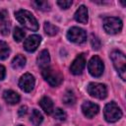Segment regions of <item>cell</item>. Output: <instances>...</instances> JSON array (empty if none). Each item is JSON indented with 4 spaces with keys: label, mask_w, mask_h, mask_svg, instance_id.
<instances>
[{
    "label": "cell",
    "mask_w": 126,
    "mask_h": 126,
    "mask_svg": "<svg viewBox=\"0 0 126 126\" xmlns=\"http://www.w3.org/2000/svg\"><path fill=\"white\" fill-rule=\"evenodd\" d=\"M15 17L18 20V22L23 25L26 29L31 31H37L38 30V23L34 16L27 10H19L15 13Z\"/></svg>",
    "instance_id": "obj_1"
},
{
    "label": "cell",
    "mask_w": 126,
    "mask_h": 126,
    "mask_svg": "<svg viewBox=\"0 0 126 126\" xmlns=\"http://www.w3.org/2000/svg\"><path fill=\"white\" fill-rule=\"evenodd\" d=\"M110 58L112 60V63L117 70L119 76L122 80L126 79V58L125 55L118 50H114L110 54Z\"/></svg>",
    "instance_id": "obj_2"
},
{
    "label": "cell",
    "mask_w": 126,
    "mask_h": 126,
    "mask_svg": "<svg viewBox=\"0 0 126 126\" xmlns=\"http://www.w3.org/2000/svg\"><path fill=\"white\" fill-rule=\"evenodd\" d=\"M103 115L107 122H116L122 117V111L120 107L113 101L108 102L103 109Z\"/></svg>",
    "instance_id": "obj_3"
},
{
    "label": "cell",
    "mask_w": 126,
    "mask_h": 126,
    "mask_svg": "<svg viewBox=\"0 0 126 126\" xmlns=\"http://www.w3.org/2000/svg\"><path fill=\"white\" fill-rule=\"evenodd\" d=\"M42 76L44 78V80L51 86V87H57L61 84V82L63 81V76L62 74L57 71L54 70L50 67L45 68L42 70Z\"/></svg>",
    "instance_id": "obj_4"
},
{
    "label": "cell",
    "mask_w": 126,
    "mask_h": 126,
    "mask_svg": "<svg viewBox=\"0 0 126 126\" xmlns=\"http://www.w3.org/2000/svg\"><path fill=\"white\" fill-rule=\"evenodd\" d=\"M122 21L117 17H108L103 21V29L109 34H115L122 30Z\"/></svg>",
    "instance_id": "obj_5"
},
{
    "label": "cell",
    "mask_w": 126,
    "mask_h": 126,
    "mask_svg": "<svg viewBox=\"0 0 126 126\" xmlns=\"http://www.w3.org/2000/svg\"><path fill=\"white\" fill-rule=\"evenodd\" d=\"M88 69H89V72H90V74L92 76L100 77L102 75L103 69H104V65H103L102 60L96 55L93 56L89 61Z\"/></svg>",
    "instance_id": "obj_6"
},
{
    "label": "cell",
    "mask_w": 126,
    "mask_h": 126,
    "mask_svg": "<svg viewBox=\"0 0 126 126\" xmlns=\"http://www.w3.org/2000/svg\"><path fill=\"white\" fill-rule=\"evenodd\" d=\"M87 90L90 95L98 99H103L107 95V89L105 85L100 83H90Z\"/></svg>",
    "instance_id": "obj_7"
},
{
    "label": "cell",
    "mask_w": 126,
    "mask_h": 126,
    "mask_svg": "<svg viewBox=\"0 0 126 126\" xmlns=\"http://www.w3.org/2000/svg\"><path fill=\"white\" fill-rule=\"evenodd\" d=\"M67 38L77 44H81L84 43L87 39V33L86 32L78 27H73L71 29H69L68 32H67Z\"/></svg>",
    "instance_id": "obj_8"
},
{
    "label": "cell",
    "mask_w": 126,
    "mask_h": 126,
    "mask_svg": "<svg viewBox=\"0 0 126 126\" xmlns=\"http://www.w3.org/2000/svg\"><path fill=\"white\" fill-rule=\"evenodd\" d=\"M19 87L22 91L26 92V93H30L32 91L33 87H34V78L32 74L30 73H26L24 74L19 81Z\"/></svg>",
    "instance_id": "obj_9"
},
{
    "label": "cell",
    "mask_w": 126,
    "mask_h": 126,
    "mask_svg": "<svg viewBox=\"0 0 126 126\" xmlns=\"http://www.w3.org/2000/svg\"><path fill=\"white\" fill-rule=\"evenodd\" d=\"M85 66H86V59H85V56H84V54H80V55H78V56L74 59V61L72 62V64H71V66H70V71H71V73L74 74V75H80V74L83 72Z\"/></svg>",
    "instance_id": "obj_10"
},
{
    "label": "cell",
    "mask_w": 126,
    "mask_h": 126,
    "mask_svg": "<svg viewBox=\"0 0 126 126\" xmlns=\"http://www.w3.org/2000/svg\"><path fill=\"white\" fill-rule=\"evenodd\" d=\"M41 41V37L37 34L30 35L24 42V48L29 52H33L38 47L39 43Z\"/></svg>",
    "instance_id": "obj_11"
},
{
    "label": "cell",
    "mask_w": 126,
    "mask_h": 126,
    "mask_svg": "<svg viewBox=\"0 0 126 126\" xmlns=\"http://www.w3.org/2000/svg\"><path fill=\"white\" fill-rule=\"evenodd\" d=\"M98 110H99L98 105L92 101H85L82 104V111L84 115L87 116L88 118H92L94 115H96L98 113Z\"/></svg>",
    "instance_id": "obj_12"
},
{
    "label": "cell",
    "mask_w": 126,
    "mask_h": 126,
    "mask_svg": "<svg viewBox=\"0 0 126 126\" xmlns=\"http://www.w3.org/2000/svg\"><path fill=\"white\" fill-rule=\"evenodd\" d=\"M74 18H75V20H76L77 22H79V23L87 24L88 19H89V13H88L87 7L84 6V5L80 6V7L77 9V11H76V13H75V15H74Z\"/></svg>",
    "instance_id": "obj_13"
},
{
    "label": "cell",
    "mask_w": 126,
    "mask_h": 126,
    "mask_svg": "<svg viewBox=\"0 0 126 126\" xmlns=\"http://www.w3.org/2000/svg\"><path fill=\"white\" fill-rule=\"evenodd\" d=\"M36 62H37V65L43 70L45 68H48L49 67V62H50V57H49V53L46 49H43L37 56V59H36Z\"/></svg>",
    "instance_id": "obj_14"
},
{
    "label": "cell",
    "mask_w": 126,
    "mask_h": 126,
    "mask_svg": "<svg viewBox=\"0 0 126 126\" xmlns=\"http://www.w3.org/2000/svg\"><path fill=\"white\" fill-rule=\"evenodd\" d=\"M3 98L9 104H16L20 101V94L12 90H7L3 93Z\"/></svg>",
    "instance_id": "obj_15"
},
{
    "label": "cell",
    "mask_w": 126,
    "mask_h": 126,
    "mask_svg": "<svg viewBox=\"0 0 126 126\" xmlns=\"http://www.w3.org/2000/svg\"><path fill=\"white\" fill-rule=\"evenodd\" d=\"M39 105L46 114H51L53 111V102L48 96H43L39 100Z\"/></svg>",
    "instance_id": "obj_16"
},
{
    "label": "cell",
    "mask_w": 126,
    "mask_h": 126,
    "mask_svg": "<svg viewBox=\"0 0 126 126\" xmlns=\"http://www.w3.org/2000/svg\"><path fill=\"white\" fill-rule=\"evenodd\" d=\"M26 57L22 54H18L14 57L12 61V67L14 69H21L26 65Z\"/></svg>",
    "instance_id": "obj_17"
},
{
    "label": "cell",
    "mask_w": 126,
    "mask_h": 126,
    "mask_svg": "<svg viewBox=\"0 0 126 126\" xmlns=\"http://www.w3.org/2000/svg\"><path fill=\"white\" fill-rule=\"evenodd\" d=\"M42 121H43L42 114L37 109H33L32 112V114H31V122L34 126H38Z\"/></svg>",
    "instance_id": "obj_18"
},
{
    "label": "cell",
    "mask_w": 126,
    "mask_h": 126,
    "mask_svg": "<svg viewBox=\"0 0 126 126\" xmlns=\"http://www.w3.org/2000/svg\"><path fill=\"white\" fill-rule=\"evenodd\" d=\"M10 54V48L5 41L0 40V60L6 59Z\"/></svg>",
    "instance_id": "obj_19"
},
{
    "label": "cell",
    "mask_w": 126,
    "mask_h": 126,
    "mask_svg": "<svg viewBox=\"0 0 126 126\" xmlns=\"http://www.w3.org/2000/svg\"><path fill=\"white\" fill-rule=\"evenodd\" d=\"M43 28H44V32L48 34V35H55L57 32H58V28L54 25H52L51 23L49 22H45L44 25H43Z\"/></svg>",
    "instance_id": "obj_20"
},
{
    "label": "cell",
    "mask_w": 126,
    "mask_h": 126,
    "mask_svg": "<svg viewBox=\"0 0 126 126\" xmlns=\"http://www.w3.org/2000/svg\"><path fill=\"white\" fill-rule=\"evenodd\" d=\"M75 101H76V97L74 93L72 91H67L63 95V102L65 104L70 105V104H74Z\"/></svg>",
    "instance_id": "obj_21"
},
{
    "label": "cell",
    "mask_w": 126,
    "mask_h": 126,
    "mask_svg": "<svg viewBox=\"0 0 126 126\" xmlns=\"http://www.w3.org/2000/svg\"><path fill=\"white\" fill-rule=\"evenodd\" d=\"M32 5L41 11H49L50 10V5L47 1H42V0H36L32 2Z\"/></svg>",
    "instance_id": "obj_22"
},
{
    "label": "cell",
    "mask_w": 126,
    "mask_h": 126,
    "mask_svg": "<svg viewBox=\"0 0 126 126\" xmlns=\"http://www.w3.org/2000/svg\"><path fill=\"white\" fill-rule=\"evenodd\" d=\"M13 36H14V39L17 41V42H20L24 39L25 37V32L19 28V27H16L14 29V32H13Z\"/></svg>",
    "instance_id": "obj_23"
},
{
    "label": "cell",
    "mask_w": 126,
    "mask_h": 126,
    "mask_svg": "<svg viewBox=\"0 0 126 126\" xmlns=\"http://www.w3.org/2000/svg\"><path fill=\"white\" fill-rule=\"evenodd\" d=\"M91 45H92V47L94 48V49H95V50H97V49H99V47H100V40L98 39V37L97 36H95L94 34H92L91 35Z\"/></svg>",
    "instance_id": "obj_24"
},
{
    "label": "cell",
    "mask_w": 126,
    "mask_h": 126,
    "mask_svg": "<svg viewBox=\"0 0 126 126\" xmlns=\"http://www.w3.org/2000/svg\"><path fill=\"white\" fill-rule=\"evenodd\" d=\"M54 118L63 121V120L66 119V113H65L61 108H56V109L54 110Z\"/></svg>",
    "instance_id": "obj_25"
},
{
    "label": "cell",
    "mask_w": 126,
    "mask_h": 126,
    "mask_svg": "<svg viewBox=\"0 0 126 126\" xmlns=\"http://www.w3.org/2000/svg\"><path fill=\"white\" fill-rule=\"evenodd\" d=\"M0 32H1V33L4 34V35H7V34L10 32V24H9V22H5V21H4V22L1 24Z\"/></svg>",
    "instance_id": "obj_26"
},
{
    "label": "cell",
    "mask_w": 126,
    "mask_h": 126,
    "mask_svg": "<svg viewBox=\"0 0 126 126\" xmlns=\"http://www.w3.org/2000/svg\"><path fill=\"white\" fill-rule=\"evenodd\" d=\"M57 4L62 9H68L72 5V1H70V0H59V1H57Z\"/></svg>",
    "instance_id": "obj_27"
},
{
    "label": "cell",
    "mask_w": 126,
    "mask_h": 126,
    "mask_svg": "<svg viewBox=\"0 0 126 126\" xmlns=\"http://www.w3.org/2000/svg\"><path fill=\"white\" fill-rule=\"evenodd\" d=\"M27 112H28V107H27L26 105L21 106V107L19 108V110H18V114H19L20 116H24L25 114H27Z\"/></svg>",
    "instance_id": "obj_28"
},
{
    "label": "cell",
    "mask_w": 126,
    "mask_h": 126,
    "mask_svg": "<svg viewBox=\"0 0 126 126\" xmlns=\"http://www.w3.org/2000/svg\"><path fill=\"white\" fill-rule=\"evenodd\" d=\"M5 74H6L5 67L0 64V80H3V79L5 78Z\"/></svg>",
    "instance_id": "obj_29"
},
{
    "label": "cell",
    "mask_w": 126,
    "mask_h": 126,
    "mask_svg": "<svg viewBox=\"0 0 126 126\" xmlns=\"http://www.w3.org/2000/svg\"><path fill=\"white\" fill-rule=\"evenodd\" d=\"M6 18H7V12H6L5 10L0 11V21H1V22H4Z\"/></svg>",
    "instance_id": "obj_30"
},
{
    "label": "cell",
    "mask_w": 126,
    "mask_h": 126,
    "mask_svg": "<svg viewBox=\"0 0 126 126\" xmlns=\"http://www.w3.org/2000/svg\"><path fill=\"white\" fill-rule=\"evenodd\" d=\"M19 126H22V125H19Z\"/></svg>",
    "instance_id": "obj_31"
}]
</instances>
